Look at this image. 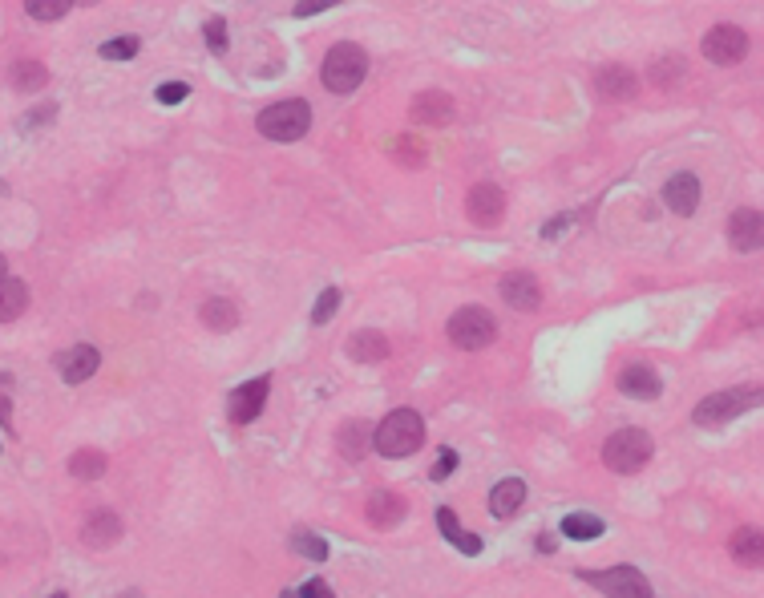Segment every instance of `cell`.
Segmentation results:
<instances>
[{
  "mask_svg": "<svg viewBox=\"0 0 764 598\" xmlns=\"http://www.w3.org/2000/svg\"><path fill=\"white\" fill-rule=\"evenodd\" d=\"M9 81L21 89V93H33V89H45L49 85V69L41 61H17L9 69Z\"/></svg>",
  "mask_w": 764,
  "mask_h": 598,
  "instance_id": "obj_28",
  "label": "cell"
},
{
  "mask_svg": "<svg viewBox=\"0 0 764 598\" xmlns=\"http://www.w3.org/2000/svg\"><path fill=\"white\" fill-rule=\"evenodd\" d=\"M453 469H457V453H453V449H441V457H437V465L429 469V477H433V481H445Z\"/></svg>",
  "mask_w": 764,
  "mask_h": 598,
  "instance_id": "obj_38",
  "label": "cell"
},
{
  "mask_svg": "<svg viewBox=\"0 0 764 598\" xmlns=\"http://www.w3.org/2000/svg\"><path fill=\"white\" fill-rule=\"evenodd\" d=\"M655 457V441L647 429H619L603 445V465L615 473H639Z\"/></svg>",
  "mask_w": 764,
  "mask_h": 598,
  "instance_id": "obj_5",
  "label": "cell"
},
{
  "mask_svg": "<svg viewBox=\"0 0 764 598\" xmlns=\"http://www.w3.org/2000/svg\"><path fill=\"white\" fill-rule=\"evenodd\" d=\"M267 392H271V376H255V380L239 384V388L227 396V417H231L235 425H251V421L263 413V405H267Z\"/></svg>",
  "mask_w": 764,
  "mask_h": 598,
  "instance_id": "obj_10",
  "label": "cell"
},
{
  "mask_svg": "<svg viewBox=\"0 0 764 598\" xmlns=\"http://www.w3.org/2000/svg\"><path fill=\"white\" fill-rule=\"evenodd\" d=\"M203 37H207L211 53H227V21H223V17H211L207 29H203Z\"/></svg>",
  "mask_w": 764,
  "mask_h": 598,
  "instance_id": "obj_35",
  "label": "cell"
},
{
  "mask_svg": "<svg viewBox=\"0 0 764 598\" xmlns=\"http://www.w3.org/2000/svg\"><path fill=\"white\" fill-rule=\"evenodd\" d=\"M283 598H300V590H296V594H292V590H283Z\"/></svg>",
  "mask_w": 764,
  "mask_h": 598,
  "instance_id": "obj_46",
  "label": "cell"
},
{
  "mask_svg": "<svg viewBox=\"0 0 764 598\" xmlns=\"http://www.w3.org/2000/svg\"><path fill=\"white\" fill-rule=\"evenodd\" d=\"M554 546H558L554 534H542V538H538V550H542V554H554Z\"/></svg>",
  "mask_w": 764,
  "mask_h": 598,
  "instance_id": "obj_43",
  "label": "cell"
},
{
  "mask_svg": "<svg viewBox=\"0 0 764 598\" xmlns=\"http://www.w3.org/2000/svg\"><path fill=\"white\" fill-rule=\"evenodd\" d=\"M5 271H9V263H5V255H0V279H5Z\"/></svg>",
  "mask_w": 764,
  "mask_h": 598,
  "instance_id": "obj_45",
  "label": "cell"
},
{
  "mask_svg": "<svg viewBox=\"0 0 764 598\" xmlns=\"http://www.w3.org/2000/svg\"><path fill=\"white\" fill-rule=\"evenodd\" d=\"M756 405H760V388H756V384H748V388H724V392L704 396V401L696 405V413H692V421H696L700 429H720V425H728L732 417H740V413H748V409H756Z\"/></svg>",
  "mask_w": 764,
  "mask_h": 598,
  "instance_id": "obj_3",
  "label": "cell"
},
{
  "mask_svg": "<svg viewBox=\"0 0 764 598\" xmlns=\"http://www.w3.org/2000/svg\"><path fill=\"white\" fill-rule=\"evenodd\" d=\"M69 9H73L69 0H29V5H25V13L37 17V21H61Z\"/></svg>",
  "mask_w": 764,
  "mask_h": 598,
  "instance_id": "obj_33",
  "label": "cell"
},
{
  "mask_svg": "<svg viewBox=\"0 0 764 598\" xmlns=\"http://www.w3.org/2000/svg\"><path fill=\"white\" fill-rule=\"evenodd\" d=\"M522 506H526V481H522V477H506V481H498V485L490 489V514H494V518L510 522Z\"/></svg>",
  "mask_w": 764,
  "mask_h": 598,
  "instance_id": "obj_20",
  "label": "cell"
},
{
  "mask_svg": "<svg viewBox=\"0 0 764 598\" xmlns=\"http://www.w3.org/2000/svg\"><path fill=\"white\" fill-rule=\"evenodd\" d=\"M25 308H29V287H25L21 279L5 275V279H0V324L17 320Z\"/></svg>",
  "mask_w": 764,
  "mask_h": 598,
  "instance_id": "obj_23",
  "label": "cell"
},
{
  "mask_svg": "<svg viewBox=\"0 0 764 598\" xmlns=\"http://www.w3.org/2000/svg\"><path fill=\"white\" fill-rule=\"evenodd\" d=\"M587 586L603 590L607 598H651V582L643 578L639 566H611V570H591L583 574Z\"/></svg>",
  "mask_w": 764,
  "mask_h": 598,
  "instance_id": "obj_7",
  "label": "cell"
},
{
  "mask_svg": "<svg viewBox=\"0 0 764 598\" xmlns=\"http://www.w3.org/2000/svg\"><path fill=\"white\" fill-rule=\"evenodd\" d=\"M562 534L575 538V542H595V538L607 534V526H603V518H595V514H566V518H562Z\"/></svg>",
  "mask_w": 764,
  "mask_h": 598,
  "instance_id": "obj_26",
  "label": "cell"
},
{
  "mask_svg": "<svg viewBox=\"0 0 764 598\" xmlns=\"http://www.w3.org/2000/svg\"><path fill=\"white\" fill-rule=\"evenodd\" d=\"M502 299L518 312H538L542 308V283L530 275V271H510L502 283H498Z\"/></svg>",
  "mask_w": 764,
  "mask_h": 598,
  "instance_id": "obj_12",
  "label": "cell"
},
{
  "mask_svg": "<svg viewBox=\"0 0 764 598\" xmlns=\"http://www.w3.org/2000/svg\"><path fill=\"white\" fill-rule=\"evenodd\" d=\"M389 154L401 162V166H425V158H429V150H425V142H417L413 134H401V138H393V146H389Z\"/></svg>",
  "mask_w": 764,
  "mask_h": 598,
  "instance_id": "obj_29",
  "label": "cell"
},
{
  "mask_svg": "<svg viewBox=\"0 0 764 598\" xmlns=\"http://www.w3.org/2000/svg\"><path fill=\"white\" fill-rule=\"evenodd\" d=\"M49 598H69V594H49Z\"/></svg>",
  "mask_w": 764,
  "mask_h": 598,
  "instance_id": "obj_47",
  "label": "cell"
},
{
  "mask_svg": "<svg viewBox=\"0 0 764 598\" xmlns=\"http://www.w3.org/2000/svg\"><path fill=\"white\" fill-rule=\"evenodd\" d=\"M704 57L712 65H740L748 57V33L736 25H716L704 33Z\"/></svg>",
  "mask_w": 764,
  "mask_h": 598,
  "instance_id": "obj_9",
  "label": "cell"
},
{
  "mask_svg": "<svg viewBox=\"0 0 764 598\" xmlns=\"http://www.w3.org/2000/svg\"><path fill=\"white\" fill-rule=\"evenodd\" d=\"M336 449H340L344 461H364L368 449H372V425L360 421V417H356V421H344L340 433H336Z\"/></svg>",
  "mask_w": 764,
  "mask_h": 598,
  "instance_id": "obj_21",
  "label": "cell"
},
{
  "mask_svg": "<svg viewBox=\"0 0 764 598\" xmlns=\"http://www.w3.org/2000/svg\"><path fill=\"white\" fill-rule=\"evenodd\" d=\"M288 546H292L296 554L312 558V562H324V558H328V542H324V538H316V534H308V530H296Z\"/></svg>",
  "mask_w": 764,
  "mask_h": 598,
  "instance_id": "obj_31",
  "label": "cell"
},
{
  "mask_svg": "<svg viewBox=\"0 0 764 598\" xmlns=\"http://www.w3.org/2000/svg\"><path fill=\"white\" fill-rule=\"evenodd\" d=\"M0 425H5V429L13 433V401H9L5 392H0Z\"/></svg>",
  "mask_w": 764,
  "mask_h": 598,
  "instance_id": "obj_41",
  "label": "cell"
},
{
  "mask_svg": "<svg viewBox=\"0 0 764 598\" xmlns=\"http://www.w3.org/2000/svg\"><path fill=\"white\" fill-rule=\"evenodd\" d=\"M57 376L65 380V384H85L93 372H98V364H102V352L93 348V344H73V348H65V352H57Z\"/></svg>",
  "mask_w": 764,
  "mask_h": 598,
  "instance_id": "obj_11",
  "label": "cell"
},
{
  "mask_svg": "<svg viewBox=\"0 0 764 598\" xmlns=\"http://www.w3.org/2000/svg\"><path fill=\"white\" fill-rule=\"evenodd\" d=\"M118 538H122V518L110 514V510L89 514L85 526H81V542L89 550H110V546H118Z\"/></svg>",
  "mask_w": 764,
  "mask_h": 598,
  "instance_id": "obj_17",
  "label": "cell"
},
{
  "mask_svg": "<svg viewBox=\"0 0 764 598\" xmlns=\"http://www.w3.org/2000/svg\"><path fill=\"white\" fill-rule=\"evenodd\" d=\"M364 514H368V526H376V530H389V526L405 522L409 506H405V497H401V493H393V489H376V493L368 497Z\"/></svg>",
  "mask_w": 764,
  "mask_h": 598,
  "instance_id": "obj_14",
  "label": "cell"
},
{
  "mask_svg": "<svg viewBox=\"0 0 764 598\" xmlns=\"http://www.w3.org/2000/svg\"><path fill=\"white\" fill-rule=\"evenodd\" d=\"M300 598H336V590H332L324 578H308L304 590H300Z\"/></svg>",
  "mask_w": 764,
  "mask_h": 598,
  "instance_id": "obj_39",
  "label": "cell"
},
{
  "mask_svg": "<svg viewBox=\"0 0 764 598\" xmlns=\"http://www.w3.org/2000/svg\"><path fill=\"white\" fill-rule=\"evenodd\" d=\"M619 392L635 396V401H655V396L663 392V384H659V372L651 364H627L619 372Z\"/></svg>",
  "mask_w": 764,
  "mask_h": 598,
  "instance_id": "obj_19",
  "label": "cell"
},
{
  "mask_svg": "<svg viewBox=\"0 0 764 598\" xmlns=\"http://www.w3.org/2000/svg\"><path fill=\"white\" fill-rule=\"evenodd\" d=\"M595 89L607 97V102H631V97L639 93V77L627 65H603L595 73Z\"/></svg>",
  "mask_w": 764,
  "mask_h": 598,
  "instance_id": "obj_16",
  "label": "cell"
},
{
  "mask_svg": "<svg viewBox=\"0 0 764 598\" xmlns=\"http://www.w3.org/2000/svg\"><path fill=\"white\" fill-rule=\"evenodd\" d=\"M312 130V106L304 97H288V102H275L259 114V134L271 142H300Z\"/></svg>",
  "mask_w": 764,
  "mask_h": 598,
  "instance_id": "obj_2",
  "label": "cell"
},
{
  "mask_svg": "<svg viewBox=\"0 0 764 598\" xmlns=\"http://www.w3.org/2000/svg\"><path fill=\"white\" fill-rule=\"evenodd\" d=\"M332 9V0H312V5H296V17H312V13H324Z\"/></svg>",
  "mask_w": 764,
  "mask_h": 598,
  "instance_id": "obj_42",
  "label": "cell"
},
{
  "mask_svg": "<svg viewBox=\"0 0 764 598\" xmlns=\"http://www.w3.org/2000/svg\"><path fill=\"white\" fill-rule=\"evenodd\" d=\"M449 542H453L461 554H469V558H473V554H482V538H477V534H469V530H457Z\"/></svg>",
  "mask_w": 764,
  "mask_h": 598,
  "instance_id": "obj_37",
  "label": "cell"
},
{
  "mask_svg": "<svg viewBox=\"0 0 764 598\" xmlns=\"http://www.w3.org/2000/svg\"><path fill=\"white\" fill-rule=\"evenodd\" d=\"M663 203H667V211H676V215H696V207H700V178L696 174H676V178H667V186H663Z\"/></svg>",
  "mask_w": 764,
  "mask_h": 598,
  "instance_id": "obj_15",
  "label": "cell"
},
{
  "mask_svg": "<svg viewBox=\"0 0 764 598\" xmlns=\"http://www.w3.org/2000/svg\"><path fill=\"white\" fill-rule=\"evenodd\" d=\"M199 316H203V324H207L211 332H231V328L239 324V308L231 304V299H207Z\"/></svg>",
  "mask_w": 764,
  "mask_h": 598,
  "instance_id": "obj_25",
  "label": "cell"
},
{
  "mask_svg": "<svg viewBox=\"0 0 764 598\" xmlns=\"http://www.w3.org/2000/svg\"><path fill=\"white\" fill-rule=\"evenodd\" d=\"M425 445V421L413 409H397L372 429V449L380 457H413Z\"/></svg>",
  "mask_w": 764,
  "mask_h": 598,
  "instance_id": "obj_1",
  "label": "cell"
},
{
  "mask_svg": "<svg viewBox=\"0 0 764 598\" xmlns=\"http://www.w3.org/2000/svg\"><path fill=\"white\" fill-rule=\"evenodd\" d=\"M732 558H736L740 566H752V570L764 562V538H760L756 526H744V530L732 534Z\"/></svg>",
  "mask_w": 764,
  "mask_h": 598,
  "instance_id": "obj_24",
  "label": "cell"
},
{
  "mask_svg": "<svg viewBox=\"0 0 764 598\" xmlns=\"http://www.w3.org/2000/svg\"><path fill=\"white\" fill-rule=\"evenodd\" d=\"M138 49H142V41H138V37H114V41H106L98 53H102L106 61H134V57H138Z\"/></svg>",
  "mask_w": 764,
  "mask_h": 598,
  "instance_id": "obj_32",
  "label": "cell"
},
{
  "mask_svg": "<svg viewBox=\"0 0 764 598\" xmlns=\"http://www.w3.org/2000/svg\"><path fill=\"white\" fill-rule=\"evenodd\" d=\"M336 308H340V287H324V295L316 299L312 320H316V324H328V320L336 316Z\"/></svg>",
  "mask_w": 764,
  "mask_h": 598,
  "instance_id": "obj_34",
  "label": "cell"
},
{
  "mask_svg": "<svg viewBox=\"0 0 764 598\" xmlns=\"http://www.w3.org/2000/svg\"><path fill=\"white\" fill-rule=\"evenodd\" d=\"M186 93H190L186 81H170V85H158V89H154V97H158L162 106H178V102H186Z\"/></svg>",
  "mask_w": 764,
  "mask_h": 598,
  "instance_id": "obj_36",
  "label": "cell"
},
{
  "mask_svg": "<svg viewBox=\"0 0 764 598\" xmlns=\"http://www.w3.org/2000/svg\"><path fill=\"white\" fill-rule=\"evenodd\" d=\"M437 526H441V534H445V542H449V538H453V534L461 530V522H457V514H453L449 506H441V510H437Z\"/></svg>",
  "mask_w": 764,
  "mask_h": 598,
  "instance_id": "obj_40",
  "label": "cell"
},
{
  "mask_svg": "<svg viewBox=\"0 0 764 598\" xmlns=\"http://www.w3.org/2000/svg\"><path fill=\"white\" fill-rule=\"evenodd\" d=\"M445 332H449V340L461 348V352H482V348H490L494 340H498V320L486 312V308H461V312H453L449 316V324H445Z\"/></svg>",
  "mask_w": 764,
  "mask_h": 598,
  "instance_id": "obj_6",
  "label": "cell"
},
{
  "mask_svg": "<svg viewBox=\"0 0 764 598\" xmlns=\"http://www.w3.org/2000/svg\"><path fill=\"white\" fill-rule=\"evenodd\" d=\"M118 598H142V590H122Z\"/></svg>",
  "mask_w": 764,
  "mask_h": 598,
  "instance_id": "obj_44",
  "label": "cell"
},
{
  "mask_svg": "<svg viewBox=\"0 0 764 598\" xmlns=\"http://www.w3.org/2000/svg\"><path fill=\"white\" fill-rule=\"evenodd\" d=\"M465 215H469L473 227H498L502 215H506V194H502V186L477 182V186L465 194Z\"/></svg>",
  "mask_w": 764,
  "mask_h": 598,
  "instance_id": "obj_8",
  "label": "cell"
},
{
  "mask_svg": "<svg viewBox=\"0 0 764 598\" xmlns=\"http://www.w3.org/2000/svg\"><path fill=\"white\" fill-rule=\"evenodd\" d=\"M348 356L356 364H380V360H389V336L385 332H356L352 344H348Z\"/></svg>",
  "mask_w": 764,
  "mask_h": 598,
  "instance_id": "obj_22",
  "label": "cell"
},
{
  "mask_svg": "<svg viewBox=\"0 0 764 598\" xmlns=\"http://www.w3.org/2000/svg\"><path fill=\"white\" fill-rule=\"evenodd\" d=\"M320 77H324V85H328L332 93H352V89H360V81L368 77V53H364L360 45H352V41H340V45L328 49Z\"/></svg>",
  "mask_w": 764,
  "mask_h": 598,
  "instance_id": "obj_4",
  "label": "cell"
},
{
  "mask_svg": "<svg viewBox=\"0 0 764 598\" xmlns=\"http://www.w3.org/2000/svg\"><path fill=\"white\" fill-rule=\"evenodd\" d=\"M409 118L421 122V126H445L453 118V97L441 93V89H429V93H417L413 106H409Z\"/></svg>",
  "mask_w": 764,
  "mask_h": 598,
  "instance_id": "obj_18",
  "label": "cell"
},
{
  "mask_svg": "<svg viewBox=\"0 0 764 598\" xmlns=\"http://www.w3.org/2000/svg\"><path fill=\"white\" fill-rule=\"evenodd\" d=\"M106 453H98V449H77L73 457H69V473L77 477V481H98L102 473H106Z\"/></svg>",
  "mask_w": 764,
  "mask_h": 598,
  "instance_id": "obj_27",
  "label": "cell"
},
{
  "mask_svg": "<svg viewBox=\"0 0 764 598\" xmlns=\"http://www.w3.org/2000/svg\"><path fill=\"white\" fill-rule=\"evenodd\" d=\"M728 243L736 251H760L764 243V219L756 207H740L732 219H728Z\"/></svg>",
  "mask_w": 764,
  "mask_h": 598,
  "instance_id": "obj_13",
  "label": "cell"
},
{
  "mask_svg": "<svg viewBox=\"0 0 764 598\" xmlns=\"http://www.w3.org/2000/svg\"><path fill=\"white\" fill-rule=\"evenodd\" d=\"M680 77H688V65H684L680 57H663V61L651 65V81L663 85V89H672Z\"/></svg>",
  "mask_w": 764,
  "mask_h": 598,
  "instance_id": "obj_30",
  "label": "cell"
}]
</instances>
